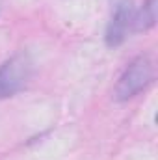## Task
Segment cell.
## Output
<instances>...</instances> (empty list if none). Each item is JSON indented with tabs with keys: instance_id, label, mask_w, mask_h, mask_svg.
Masks as SVG:
<instances>
[{
	"instance_id": "1",
	"label": "cell",
	"mask_w": 158,
	"mask_h": 160,
	"mask_svg": "<svg viewBox=\"0 0 158 160\" xmlns=\"http://www.w3.org/2000/svg\"><path fill=\"white\" fill-rule=\"evenodd\" d=\"M153 80V62L147 56H138L128 63V67L119 77L114 99L116 101H128L136 97L141 89H145Z\"/></svg>"
},
{
	"instance_id": "2",
	"label": "cell",
	"mask_w": 158,
	"mask_h": 160,
	"mask_svg": "<svg viewBox=\"0 0 158 160\" xmlns=\"http://www.w3.org/2000/svg\"><path fill=\"white\" fill-rule=\"evenodd\" d=\"M32 77V62L24 54H15L0 65V99L17 95Z\"/></svg>"
},
{
	"instance_id": "3",
	"label": "cell",
	"mask_w": 158,
	"mask_h": 160,
	"mask_svg": "<svg viewBox=\"0 0 158 160\" xmlns=\"http://www.w3.org/2000/svg\"><path fill=\"white\" fill-rule=\"evenodd\" d=\"M112 4H114V9H112L110 22L106 26V45L119 47L128 36L134 13H132L130 0H112Z\"/></svg>"
},
{
	"instance_id": "4",
	"label": "cell",
	"mask_w": 158,
	"mask_h": 160,
	"mask_svg": "<svg viewBox=\"0 0 158 160\" xmlns=\"http://www.w3.org/2000/svg\"><path fill=\"white\" fill-rule=\"evenodd\" d=\"M156 21V0H147L143 8L132 17V26L134 30H147L155 24Z\"/></svg>"
},
{
	"instance_id": "5",
	"label": "cell",
	"mask_w": 158,
	"mask_h": 160,
	"mask_svg": "<svg viewBox=\"0 0 158 160\" xmlns=\"http://www.w3.org/2000/svg\"><path fill=\"white\" fill-rule=\"evenodd\" d=\"M0 8H2V2H0Z\"/></svg>"
}]
</instances>
